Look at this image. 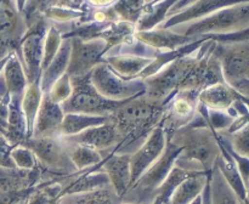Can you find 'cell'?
<instances>
[{
  "instance_id": "1",
  "label": "cell",
  "mask_w": 249,
  "mask_h": 204,
  "mask_svg": "<svg viewBox=\"0 0 249 204\" xmlns=\"http://www.w3.org/2000/svg\"><path fill=\"white\" fill-rule=\"evenodd\" d=\"M164 101L155 100L142 94L128 100L109 116L122 137L117 147L118 154H131L133 143L146 140L151 131L160 125L167 106Z\"/></svg>"
},
{
  "instance_id": "2",
  "label": "cell",
  "mask_w": 249,
  "mask_h": 204,
  "mask_svg": "<svg viewBox=\"0 0 249 204\" xmlns=\"http://www.w3.org/2000/svg\"><path fill=\"white\" fill-rule=\"evenodd\" d=\"M167 135L181 150L175 160L177 167L187 171H212L220 154V145L218 136L209 126L187 124Z\"/></svg>"
},
{
  "instance_id": "3",
  "label": "cell",
  "mask_w": 249,
  "mask_h": 204,
  "mask_svg": "<svg viewBox=\"0 0 249 204\" xmlns=\"http://www.w3.org/2000/svg\"><path fill=\"white\" fill-rule=\"evenodd\" d=\"M19 146L28 148L36 157L41 172H45V181H56L78 171L68 155L66 143L60 137H27Z\"/></svg>"
},
{
  "instance_id": "4",
  "label": "cell",
  "mask_w": 249,
  "mask_h": 204,
  "mask_svg": "<svg viewBox=\"0 0 249 204\" xmlns=\"http://www.w3.org/2000/svg\"><path fill=\"white\" fill-rule=\"evenodd\" d=\"M70 79L72 92L71 96L61 103V108L65 114L79 113L88 116L109 117L116 109L128 101H112L101 96L90 82V73L84 77Z\"/></svg>"
},
{
  "instance_id": "5",
  "label": "cell",
  "mask_w": 249,
  "mask_h": 204,
  "mask_svg": "<svg viewBox=\"0 0 249 204\" xmlns=\"http://www.w3.org/2000/svg\"><path fill=\"white\" fill-rule=\"evenodd\" d=\"M181 150L174 145L167 135V145L163 154L136 180L133 186H130L126 193L122 197V203L150 204L153 192L168 176Z\"/></svg>"
},
{
  "instance_id": "6",
  "label": "cell",
  "mask_w": 249,
  "mask_h": 204,
  "mask_svg": "<svg viewBox=\"0 0 249 204\" xmlns=\"http://www.w3.org/2000/svg\"><path fill=\"white\" fill-rule=\"evenodd\" d=\"M219 58L223 80L228 86L247 99L249 92L248 44L219 48Z\"/></svg>"
},
{
  "instance_id": "7",
  "label": "cell",
  "mask_w": 249,
  "mask_h": 204,
  "mask_svg": "<svg viewBox=\"0 0 249 204\" xmlns=\"http://www.w3.org/2000/svg\"><path fill=\"white\" fill-rule=\"evenodd\" d=\"M90 82L101 96L112 101H124L145 94L143 80H125L107 65H97L90 72Z\"/></svg>"
},
{
  "instance_id": "8",
  "label": "cell",
  "mask_w": 249,
  "mask_h": 204,
  "mask_svg": "<svg viewBox=\"0 0 249 204\" xmlns=\"http://www.w3.org/2000/svg\"><path fill=\"white\" fill-rule=\"evenodd\" d=\"M58 137L63 142L84 146V147L99 151L100 153L108 152L109 154L116 152L117 147L122 142L121 135H119L114 124L109 120V117L108 120L101 125L88 128L83 130L82 133L75 134V135L58 136Z\"/></svg>"
},
{
  "instance_id": "9",
  "label": "cell",
  "mask_w": 249,
  "mask_h": 204,
  "mask_svg": "<svg viewBox=\"0 0 249 204\" xmlns=\"http://www.w3.org/2000/svg\"><path fill=\"white\" fill-rule=\"evenodd\" d=\"M165 145L167 135L162 124H160L151 131L142 145L130 154V186L163 154Z\"/></svg>"
},
{
  "instance_id": "10",
  "label": "cell",
  "mask_w": 249,
  "mask_h": 204,
  "mask_svg": "<svg viewBox=\"0 0 249 204\" xmlns=\"http://www.w3.org/2000/svg\"><path fill=\"white\" fill-rule=\"evenodd\" d=\"M248 26V5L246 2L243 6H235L233 9L224 10L214 16L189 27L186 34L206 33V32H225L232 31L235 28H245Z\"/></svg>"
},
{
  "instance_id": "11",
  "label": "cell",
  "mask_w": 249,
  "mask_h": 204,
  "mask_svg": "<svg viewBox=\"0 0 249 204\" xmlns=\"http://www.w3.org/2000/svg\"><path fill=\"white\" fill-rule=\"evenodd\" d=\"M105 48L102 40H95L91 43H83L80 39L73 40L72 55L70 57L66 74L70 78L84 77L89 74L95 67V62Z\"/></svg>"
},
{
  "instance_id": "12",
  "label": "cell",
  "mask_w": 249,
  "mask_h": 204,
  "mask_svg": "<svg viewBox=\"0 0 249 204\" xmlns=\"http://www.w3.org/2000/svg\"><path fill=\"white\" fill-rule=\"evenodd\" d=\"M63 116L61 104L53 102L48 92H43L31 137H57Z\"/></svg>"
},
{
  "instance_id": "13",
  "label": "cell",
  "mask_w": 249,
  "mask_h": 204,
  "mask_svg": "<svg viewBox=\"0 0 249 204\" xmlns=\"http://www.w3.org/2000/svg\"><path fill=\"white\" fill-rule=\"evenodd\" d=\"M44 40H45V28L41 22L34 26V28L31 29L24 38L22 49H23L24 65H26L27 84H32L38 78H40Z\"/></svg>"
},
{
  "instance_id": "14",
  "label": "cell",
  "mask_w": 249,
  "mask_h": 204,
  "mask_svg": "<svg viewBox=\"0 0 249 204\" xmlns=\"http://www.w3.org/2000/svg\"><path fill=\"white\" fill-rule=\"evenodd\" d=\"M12 0H0V57L18 43L23 26Z\"/></svg>"
},
{
  "instance_id": "15",
  "label": "cell",
  "mask_w": 249,
  "mask_h": 204,
  "mask_svg": "<svg viewBox=\"0 0 249 204\" xmlns=\"http://www.w3.org/2000/svg\"><path fill=\"white\" fill-rule=\"evenodd\" d=\"M100 168L108 176L117 196L122 198L130 187V154L111 153L102 160Z\"/></svg>"
},
{
  "instance_id": "16",
  "label": "cell",
  "mask_w": 249,
  "mask_h": 204,
  "mask_svg": "<svg viewBox=\"0 0 249 204\" xmlns=\"http://www.w3.org/2000/svg\"><path fill=\"white\" fill-rule=\"evenodd\" d=\"M238 99H245V97L228 86L225 83H216V84L211 85L199 91L198 94L199 103L215 111L229 109Z\"/></svg>"
},
{
  "instance_id": "17",
  "label": "cell",
  "mask_w": 249,
  "mask_h": 204,
  "mask_svg": "<svg viewBox=\"0 0 249 204\" xmlns=\"http://www.w3.org/2000/svg\"><path fill=\"white\" fill-rule=\"evenodd\" d=\"M209 174L206 171H192L175 188L167 204H191L203 193L208 184Z\"/></svg>"
},
{
  "instance_id": "18",
  "label": "cell",
  "mask_w": 249,
  "mask_h": 204,
  "mask_svg": "<svg viewBox=\"0 0 249 204\" xmlns=\"http://www.w3.org/2000/svg\"><path fill=\"white\" fill-rule=\"evenodd\" d=\"M56 204H122L111 185L88 192H77L61 196Z\"/></svg>"
},
{
  "instance_id": "19",
  "label": "cell",
  "mask_w": 249,
  "mask_h": 204,
  "mask_svg": "<svg viewBox=\"0 0 249 204\" xmlns=\"http://www.w3.org/2000/svg\"><path fill=\"white\" fill-rule=\"evenodd\" d=\"M219 145H220V154L216 158L215 165L218 167L219 171L221 172V175H223V177L225 179V181L230 185V187L233 189V192L237 194L238 198L242 202H247L248 187L246 186L245 182H243L242 177H241L240 175V171H238L232 157L229 154L228 151L225 150V147H224L220 142H219Z\"/></svg>"
},
{
  "instance_id": "20",
  "label": "cell",
  "mask_w": 249,
  "mask_h": 204,
  "mask_svg": "<svg viewBox=\"0 0 249 204\" xmlns=\"http://www.w3.org/2000/svg\"><path fill=\"white\" fill-rule=\"evenodd\" d=\"M71 57V43L70 40L63 41L62 45L58 49L57 53L53 58L48 67L43 70V77H41L40 90L41 92H49L53 83L62 77L67 70L68 62Z\"/></svg>"
},
{
  "instance_id": "21",
  "label": "cell",
  "mask_w": 249,
  "mask_h": 204,
  "mask_svg": "<svg viewBox=\"0 0 249 204\" xmlns=\"http://www.w3.org/2000/svg\"><path fill=\"white\" fill-rule=\"evenodd\" d=\"M209 203L211 204H242L243 202L225 181L218 167L214 164L208 176Z\"/></svg>"
},
{
  "instance_id": "22",
  "label": "cell",
  "mask_w": 249,
  "mask_h": 204,
  "mask_svg": "<svg viewBox=\"0 0 249 204\" xmlns=\"http://www.w3.org/2000/svg\"><path fill=\"white\" fill-rule=\"evenodd\" d=\"M108 120V117L88 116L79 113H66L61 123L58 136H71L82 133L83 130L91 126L101 125Z\"/></svg>"
},
{
  "instance_id": "23",
  "label": "cell",
  "mask_w": 249,
  "mask_h": 204,
  "mask_svg": "<svg viewBox=\"0 0 249 204\" xmlns=\"http://www.w3.org/2000/svg\"><path fill=\"white\" fill-rule=\"evenodd\" d=\"M39 82H40V78H38L32 84L27 85L21 100V108L24 114V118H26L28 137L32 135V131H33L34 120H36V113H38L39 106H40L41 95H43Z\"/></svg>"
},
{
  "instance_id": "24",
  "label": "cell",
  "mask_w": 249,
  "mask_h": 204,
  "mask_svg": "<svg viewBox=\"0 0 249 204\" xmlns=\"http://www.w3.org/2000/svg\"><path fill=\"white\" fill-rule=\"evenodd\" d=\"M27 78L21 63L16 56H11L6 61L5 67V86L11 96H22L27 87Z\"/></svg>"
},
{
  "instance_id": "25",
  "label": "cell",
  "mask_w": 249,
  "mask_h": 204,
  "mask_svg": "<svg viewBox=\"0 0 249 204\" xmlns=\"http://www.w3.org/2000/svg\"><path fill=\"white\" fill-rule=\"evenodd\" d=\"M65 143L66 147H67L68 155H70L71 160H72V163L74 164L75 169L78 171L96 167V165L101 164L102 160L105 159L102 157V153H100L99 151L92 150V148L89 147H84V146L72 145V143L67 142Z\"/></svg>"
},
{
  "instance_id": "26",
  "label": "cell",
  "mask_w": 249,
  "mask_h": 204,
  "mask_svg": "<svg viewBox=\"0 0 249 204\" xmlns=\"http://www.w3.org/2000/svg\"><path fill=\"white\" fill-rule=\"evenodd\" d=\"M109 68L116 70V74L125 80H130L131 77H135L136 74H140L142 72L151 60L148 58L140 57H112L108 58Z\"/></svg>"
},
{
  "instance_id": "27",
  "label": "cell",
  "mask_w": 249,
  "mask_h": 204,
  "mask_svg": "<svg viewBox=\"0 0 249 204\" xmlns=\"http://www.w3.org/2000/svg\"><path fill=\"white\" fill-rule=\"evenodd\" d=\"M240 0H201L199 2H197L192 9H190L189 11H185L184 14L180 15L178 18L173 19L168 23V26L174 23H179V22H185L187 19L196 18V17L202 16L204 14H208V12L214 11V10L218 9L221 5H228L231 2H238Z\"/></svg>"
},
{
  "instance_id": "28",
  "label": "cell",
  "mask_w": 249,
  "mask_h": 204,
  "mask_svg": "<svg viewBox=\"0 0 249 204\" xmlns=\"http://www.w3.org/2000/svg\"><path fill=\"white\" fill-rule=\"evenodd\" d=\"M221 137L225 140L229 147L236 153V154L241 155V157L248 158L249 146H248V125L242 128L241 130L236 131L232 134H220Z\"/></svg>"
},
{
  "instance_id": "29",
  "label": "cell",
  "mask_w": 249,
  "mask_h": 204,
  "mask_svg": "<svg viewBox=\"0 0 249 204\" xmlns=\"http://www.w3.org/2000/svg\"><path fill=\"white\" fill-rule=\"evenodd\" d=\"M71 92H72L71 79L65 73L62 77H60L55 83H53V85L51 86V89L49 90L48 94L53 102L61 104L63 101H66V100L71 96Z\"/></svg>"
},
{
  "instance_id": "30",
  "label": "cell",
  "mask_w": 249,
  "mask_h": 204,
  "mask_svg": "<svg viewBox=\"0 0 249 204\" xmlns=\"http://www.w3.org/2000/svg\"><path fill=\"white\" fill-rule=\"evenodd\" d=\"M60 35L56 32L55 28H51L48 33L46 40H44V50H43V60H41V69H45L49 63L53 61L55 55L60 49Z\"/></svg>"
},
{
  "instance_id": "31",
  "label": "cell",
  "mask_w": 249,
  "mask_h": 204,
  "mask_svg": "<svg viewBox=\"0 0 249 204\" xmlns=\"http://www.w3.org/2000/svg\"><path fill=\"white\" fill-rule=\"evenodd\" d=\"M11 158L16 168H18V169L32 170L38 167V162H36L32 151L23 147V146H17L15 150H12Z\"/></svg>"
},
{
  "instance_id": "32",
  "label": "cell",
  "mask_w": 249,
  "mask_h": 204,
  "mask_svg": "<svg viewBox=\"0 0 249 204\" xmlns=\"http://www.w3.org/2000/svg\"><path fill=\"white\" fill-rule=\"evenodd\" d=\"M11 147L7 145L4 138H0V167L1 168H16L11 158Z\"/></svg>"
},
{
  "instance_id": "33",
  "label": "cell",
  "mask_w": 249,
  "mask_h": 204,
  "mask_svg": "<svg viewBox=\"0 0 249 204\" xmlns=\"http://www.w3.org/2000/svg\"><path fill=\"white\" fill-rule=\"evenodd\" d=\"M91 4H94L95 6H106V5L112 4L116 0H89Z\"/></svg>"
},
{
  "instance_id": "34",
  "label": "cell",
  "mask_w": 249,
  "mask_h": 204,
  "mask_svg": "<svg viewBox=\"0 0 249 204\" xmlns=\"http://www.w3.org/2000/svg\"><path fill=\"white\" fill-rule=\"evenodd\" d=\"M202 199H203V204H211L209 203V186L207 184L206 188H204L203 193H202Z\"/></svg>"
},
{
  "instance_id": "35",
  "label": "cell",
  "mask_w": 249,
  "mask_h": 204,
  "mask_svg": "<svg viewBox=\"0 0 249 204\" xmlns=\"http://www.w3.org/2000/svg\"><path fill=\"white\" fill-rule=\"evenodd\" d=\"M191 204H203V199H202V194L199 197H197L196 199H195L194 202H192Z\"/></svg>"
},
{
  "instance_id": "36",
  "label": "cell",
  "mask_w": 249,
  "mask_h": 204,
  "mask_svg": "<svg viewBox=\"0 0 249 204\" xmlns=\"http://www.w3.org/2000/svg\"><path fill=\"white\" fill-rule=\"evenodd\" d=\"M122 204H131V203H122Z\"/></svg>"
}]
</instances>
